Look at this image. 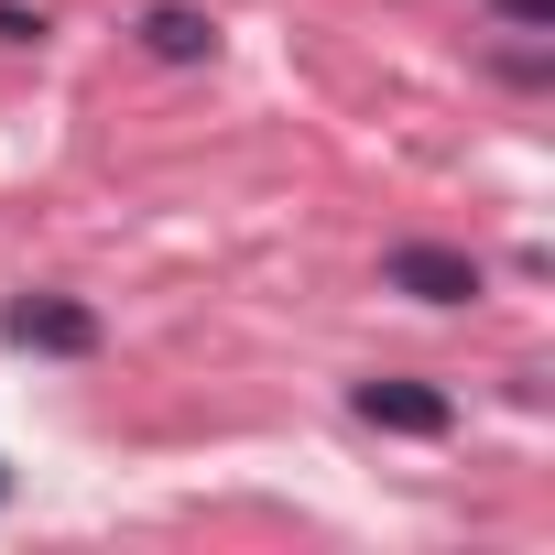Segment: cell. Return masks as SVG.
<instances>
[{"label": "cell", "instance_id": "6da1fadb", "mask_svg": "<svg viewBox=\"0 0 555 555\" xmlns=\"http://www.w3.org/2000/svg\"><path fill=\"white\" fill-rule=\"evenodd\" d=\"M0 349H23V360H99L109 349V317L66 284H23V295H0Z\"/></svg>", "mask_w": 555, "mask_h": 555}, {"label": "cell", "instance_id": "52a82bcc", "mask_svg": "<svg viewBox=\"0 0 555 555\" xmlns=\"http://www.w3.org/2000/svg\"><path fill=\"white\" fill-rule=\"evenodd\" d=\"M0 501H12V468H0Z\"/></svg>", "mask_w": 555, "mask_h": 555}, {"label": "cell", "instance_id": "5b68a950", "mask_svg": "<svg viewBox=\"0 0 555 555\" xmlns=\"http://www.w3.org/2000/svg\"><path fill=\"white\" fill-rule=\"evenodd\" d=\"M501 34H555V0H479Z\"/></svg>", "mask_w": 555, "mask_h": 555}, {"label": "cell", "instance_id": "3957f363", "mask_svg": "<svg viewBox=\"0 0 555 555\" xmlns=\"http://www.w3.org/2000/svg\"><path fill=\"white\" fill-rule=\"evenodd\" d=\"M349 414H360L371 436H414V447L457 436V392L425 382V371H360V382H349Z\"/></svg>", "mask_w": 555, "mask_h": 555}, {"label": "cell", "instance_id": "8992f818", "mask_svg": "<svg viewBox=\"0 0 555 555\" xmlns=\"http://www.w3.org/2000/svg\"><path fill=\"white\" fill-rule=\"evenodd\" d=\"M44 34H55L44 12H23V0H0V44H44Z\"/></svg>", "mask_w": 555, "mask_h": 555}, {"label": "cell", "instance_id": "277c9868", "mask_svg": "<svg viewBox=\"0 0 555 555\" xmlns=\"http://www.w3.org/2000/svg\"><path fill=\"white\" fill-rule=\"evenodd\" d=\"M131 44L153 66H218V12H196V0H153V12H131Z\"/></svg>", "mask_w": 555, "mask_h": 555}, {"label": "cell", "instance_id": "7a4b0ae2", "mask_svg": "<svg viewBox=\"0 0 555 555\" xmlns=\"http://www.w3.org/2000/svg\"><path fill=\"white\" fill-rule=\"evenodd\" d=\"M382 295H403V306H425V317H457V306L490 295V261L457 250V240H392V250H382Z\"/></svg>", "mask_w": 555, "mask_h": 555}]
</instances>
